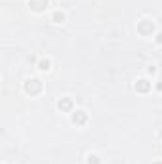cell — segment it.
Returning a JSON list of instances; mask_svg holds the SVG:
<instances>
[{
	"mask_svg": "<svg viewBox=\"0 0 162 164\" xmlns=\"http://www.w3.org/2000/svg\"><path fill=\"white\" fill-rule=\"evenodd\" d=\"M25 90L31 92V94H33V92H38V90H40V82H38V80H29L27 86H25Z\"/></svg>",
	"mask_w": 162,
	"mask_h": 164,
	"instance_id": "6da1fadb",
	"label": "cell"
},
{
	"mask_svg": "<svg viewBox=\"0 0 162 164\" xmlns=\"http://www.w3.org/2000/svg\"><path fill=\"white\" fill-rule=\"evenodd\" d=\"M84 120H86V115H84V111H76L75 115H72V122H76V124H82Z\"/></svg>",
	"mask_w": 162,
	"mask_h": 164,
	"instance_id": "7a4b0ae2",
	"label": "cell"
},
{
	"mask_svg": "<svg viewBox=\"0 0 162 164\" xmlns=\"http://www.w3.org/2000/svg\"><path fill=\"white\" fill-rule=\"evenodd\" d=\"M29 4H31L34 10H42L44 6H48V0H31Z\"/></svg>",
	"mask_w": 162,
	"mask_h": 164,
	"instance_id": "3957f363",
	"label": "cell"
},
{
	"mask_svg": "<svg viewBox=\"0 0 162 164\" xmlns=\"http://www.w3.org/2000/svg\"><path fill=\"white\" fill-rule=\"evenodd\" d=\"M135 88H137V90H141V92H147V90H149V82H147V80H137Z\"/></svg>",
	"mask_w": 162,
	"mask_h": 164,
	"instance_id": "277c9868",
	"label": "cell"
},
{
	"mask_svg": "<svg viewBox=\"0 0 162 164\" xmlns=\"http://www.w3.org/2000/svg\"><path fill=\"white\" fill-rule=\"evenodd\" d=\"M57 105H59V109H69V107H71V99H63V101H59Z\"/></svg>",
	"mask_w": 162,
	"mask_h": 164,
	"instance_id": "5b68a950",
	"label": "cell"
},
{
	"mask_svg": "<svg viewBox=\"0 0 162 164\" xmlns=\"http://www.w3.org/2000/svg\"><path fill=\"white\" fill-rule=\"evenodd\" d=\"M38 65H40V69H42V71H48V69H50V61H48V59H42Z\"/></svg>",
	"mask_w": 162,
	"mask_h": 164,
	"instance_id": "8992f818",
	"label": "cell"
},
{
	"mask_svg": "<svg viewBox=\"0 0 162 164\" xmlns=\"http://www.w3.org/2000/svg\"><path fill=\"white\" fill-rule=\"evenodd\" d=\"M54 19H55V23H61V21H63V19H65V15H63V13H59V12H57V13L54 15Z\"/></svg>",
	"mask_w": 162,
	"mask_h": 164,
	"instance_id": "52a82bcc",
	"label": "cell"
},
{
	"mask_svg": "<svg viewBox=\"0 0 162 164\" xmlns=\"http://www.w3.org/2000/svg\"><path fill=\"white\" fill-rule=\"evenodd\" d=\"M88 158H90V160H88L90 164H92V162H93V164H97V157H96V155H90Z\"/></svg>",
	"mask_w": 162,
	"mask_h": 164,
	"instance_id": "ba28073f",
	"label": "cell"
},
{
	"mask_svg": "<svg viewBox=\"0 0 162 164\" xmlns=\"http://www.w3.org/2000/svg\"><path fill=\"white\" fill-rule=\"evenodd\" d=\"M156 42H162V33L158 34V37H156Z\"/></svg>",
	"mask_w": 162,
	"mask_h": 164,
	"instance_id": "9c48e42d",
	"label": "cell"
},
{
	"mask_svg": "<svg viewBox=\"0 0 162 164\" xmlns=\"http://www.w3.org/2000/svg\"><path fill=\"white\" fill-rule=\"evenodd\" d=\"M156 164H160V162H156Z\"/></svg>",
	"mask_w": 162,
	"mask_h": 164,
	"instance_id": "30bf717a",
	"label": "cell"
}]
</instances>
